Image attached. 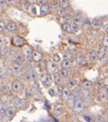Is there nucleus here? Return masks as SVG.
<instances>
[{
  "instance_id": "nucleus-33",
  "label": "nucleus",
  "mask_w": 108,
  "mask_h": 122,
  "mask_svg": "<svg viewBox=\"0 0 108 122\" xmlns=\"http://www.w3.org/2000/svg\"><path fill=\"white\" fill-rule=\"evenodd\" d=\"M52 61H54V62H60L61 61V57H60V55L58 54V53H55V54H53L52 57Z\"/></svg>"
},
{
  "instance_id": "nucleus-22",
  "label": "nucleus",
  "mask_w": 108,
  "mask_h": 122,
  "mask_svg": "<svg viewBox=\"0 0 108 122\" xmlns=\"http://www.w3.org/2000/svg\"><path fill=\"white\" fill-rule=\"evenodd\" d=\"M14 114H15V110H14V109L13 107H10V108H7V109H6L5 116L7 117L8 119H11L12 118H14Z\"/></svg>"
},
{
  "instance_id": "nucleus-4",
  "label": "nucleus",
  "mask_w": 108,
  "mask_h": 122,
  "mask_svg": "<svg viewBox=\"0 0 108 122\" xmlns=\"http://www.w3.org/2000/svg\"><path fill=\"white\" fill-rule=\"evenodd\" d=\"M23 55H24L26 60H28V61H33V59H32L33 48L31 47L30 45L24 44V45L23 46Z\"/></svg>"
},
{
  "instance_id": "nucleus-7",
  "label": "nucleus",
  "mask_w": 108,
  "mask_h": 122,
  "mask_svg": "<svg viewBox=\"0 0 108 122\" xmlns=\"http://www.w3.org/2000/svg\"><path fill=\"white\" fill-rule=\"evenodd\" d=\"M23 10L27 13L31 15H35L36 14V8L33 4H31L30 2H26L23 4Z\"/></svg>"
},
{
  "instance_id": "nucleus-12",
  "label": "nucleus",
  "mask_w": 108,
  "mask_h": 122,
  "mask_svg": "<svg viewBox=\"0 0 108 122\" xmlns=\"http://www.w3.org/2000/svg\"><path fill=\"white\" fill-rule=\"evenodd\" d=\"M107 99H108V91L107 90L101 92L99 94H98V96H97V100H98L99 102H104V101H105Z\"/></svg>"
},
{
  "instance_id": "nucleus-30",
  "label": "nucleus",
  "mask_w": 108,
  "mask_h": 122,
  "mask_svg": "<svg viewBox=\"0 0 108 122\" xmlns=\"http://www.w3.org/2000/svg\"><path fill=\"white\" fill-rule=\"evenodd\" d=\"M7 52H8V48L5 44L2 45V46H0V55L1 56H5V54H6Z\"/></svg>"
},
{
  "instance_id": "nucleus-29",
  "label": "nucleus",
  "mask_w": 108,
  "mask_h": 122,
  "mask_svg": "<svg viewBox=\"0 0 108 122\" xmlns=\"http://www.w3.org/2000/svg\"><path fill=\"white\" fill-rule=\"evenodd\" d=\"M59 72H60L62 79H67L69 77V71H68V69H66V68H62Z\"/></svg>"
},
{
  "instance_id": "nucleus-19",
  "label": "nucleus",
  "mask_w": 108,
  "mask_h": 122,
  "mask_svg": "<svg viewBox=\"0 0 108 122\" xmlns=\"http://www.w3.org/2000/svg\"><path fill=\"white\" fill-rule=\"evenodd\" d=\"M59 5H60L61 8L69 9L70 7L69 0H59Z\"/></svg>"
},
{
  "instance_id": "nucleus-23",
  "label": "nucleus",
  "mask_w": 108,
  "mask_h": 122,
  "mask_svg": "<svg viewBox=\"0 0 108 122\" xmlns=\"http://www.w3.org/2000/svg\"><path fill=\"white\" fill-rule=\"evenodd\" d=\"M61 80H62V78H61L60 72H58V71L53 72V75H52V81H54V82L56 83V84H60V83H61Z\"/></svg>"
},
{
  "instance_id": "nucleus-40",
  "label": "nucleus",
  "mask_w": 108,
  "mask_h": 122,
  "mask_svg": "<svg viewBox=\"0 0 108 122\" xmlns=\"http://www.w3.org/2000/svg\"><path fill=\"white\" fill-rule=\"evenodd\" d=\"M67 10H68V9L61 8V11H60V15H61V16H67V15H68V14H67Z\"/></svg>"
},
{
  "instance_id": "nucleus-27",
  "label": "nucleus",
  "mask_w": 108,
  "mask_h": 122,
  "mask_svg": "<svg viewBox=\"0 0 108 122\" xmlns=\"http://www.w3.org/2000/svg\"><path fill=\"white\" fill-rule=\"evenodd\" d=\"M23 61H24V55H23L21 53H19L17 54L16 56L14 57V62L15 63H18V64H23Z\"/></svg>"
},
{
  "instance_id": "nucleus-47",
  "label": "nucleus",
  "mask_w": 108,
  "mask_h": 122,
  "mask_svg": "<svg viewBox=\"0 0 108 122\" xmlns=\"http://www.w3.org/2000/svg\"><path fill=\"white\" fill-rule=\"evenodd\" d=\"M106 116L108 117V109H107V112H106Z\"/></svg>"
},
{
  "instance_id": "nucleus-42",
  "label": "nucleus",
  "mask_w": 108,
  "mask_h": 122,
  "mask_svg": "<svg viewBox=\"0 0 108 122\" xmlns=\"http://www.w3.org/2000/svg\"><path fill=\"white\" fill-rule=\"evenodd\" d=\"M5 42V36L3 35H0V46L4 45Z\"/></svg>"
},
{
  "instance_id": "nucleus-14",
  "label": "nucleus",
  "mask_w": 108,
  "mask_h": 122,
  "mask_svg": "<svg viewBox=\"0 0 108 122\" xmlns=\"http://www.w3.org/2000/svg\"><path fill=\"white\" fill-rule=\"evenodd\" d=\"M6 30L10 32V33H14L17 30V25L14 22H9L7 25H6Z\"/></svg>"
},
{
  "instance_id": "nucleus-25",
  "label": "nucleus",
  "mask_w": 108,
  "mask_h": 122,
  "mask_svg": "<svg viewBox=\"0 0 108 122\" xmlns=\"http://www.w3.org/2000/svg\"><path fill=\"white\" fill-rule=\"evenodd\" d=\"M47 66L50 71H52V72H56V71H58V67H57L56 62H54V61H52L51 62L48 63Z\"/></svg>"
},
{
  "instance_id": "nucleus-39",
  "label": "nucleus",
  "mask_w": 108,
  "mask_h": 122,
  "mask_svg": "<svg viewBox=\"0 0 108 122\" xmlns=\"http://www.w3.org/2000/svg\"><path fill=\"white\" fill-rule=\"evenodd\" d=\"M5 28H6V24L4 21H0V32L4 31Z\"/></svg>"
},
{
  "instance_id": "nucleus-9",
  "label": "nucleus",
  "mask_w": 108,
  "mask_h": 122,
  "mask_svg": "<svg viewBox=\"0 0 108 122\" xmlns=\"http://www.w3.org/2000/svg\"><path fill=\"white\" fill-rule=\"evenodd\" d=\"M50 5L47 3L40 5V15H46L50 13Z\"/></svg>"
},
{
  "instance_id": "nucleus-8",
  "label": "nucleus",
  "mask_w": 108,
  "mask_h": 122,
  "mask_svg": "<svg viewBox=\"0 0 108 122\" xmlns=\"http://www.w3.org/2000/svg\"><path fill=\"white\" fill-rule=\"evenodd\" d=\"M88 60H89V61H90L91 63H95L98 60L96 51H95L94 49H90L88 51Z\"/></svg>"
},
{
  "instance_id": "nucleus-6",
  "label": "nucleus",
  "mask_w": 108,
  "mask_h": 122,
  "mask_svg": "<svg viewBox=\"0 0 108 122\" xmlns=\"http://www.w3.org/2000/svg\"><path fill=\"white\" fill-rule=\"evenodd\" d=\"M11 72H12V74H14V76H20V75H22L23 69H22L21 65L14 62L13 65L11 66Z\"/></svg>"
},
{
  "instance_id": "nucleus-3",
  "label": "nucleus",
  "mask_w": 108,
  "mask_h": 122,
  "mask_svg": "<svg viewBox=\"0 0 108 122\" xmlns=\"http://www.w3.org/2000/svg\"><path fill=\"white\" fill-rule=\"evenodd\" d=\"M41 81L45 87L51 86L52 82V76L50 73H43L41 76Z\"/></svg>"
},
{
  "instance_id": "nucleus-35",
  "label": "nucleus",
  "mask_w": 108,
  "mask_h": 122,
  "mask_svg": "<svg viewBox=\"0 0 108 122\" xmlns=\"http://www.w3.org/2000/svg\"><path fill=\"white\" fill-rule=\"evenodd\" d=\"M63 86L61 85V83H60V84H57V93L59 94V95H61L62 94V92H63Z\"/></svg>"
},
{
  "instance_id": "nucleus-32",
  "label": "nucleus",
  "mask_w": 108,
  "mask_h": 122,
  "mask_svg": "<svg viewBox=\"0 0 108 122\" xmlns=\"http://www.w3.org/2000/svg\"><path fill=\"white\" fill-rule=\"evenodd\" d=\"M73 23H75V24H77L79 26H81V25L83 24V20H82V18L80 17V16H76V17H74L73 19Z\"/></svg>"
},
{
  "instance_id": "nucleus-5",
  "label": "nucleus",
  "mask_w": 108,
  "mask_h": 122,
  "mask_svg": "<svg viewBox=\"0 0 108 122\" xmlns=\"http://www.w3.org/2000/svg\"><path fill=\"white\" fill-rule=\"evenodd\" d=\"M11 89H12V91H13L14 92L19 93V92H21L22 90H23V83H22L19 80H14L13 82H12Z\"/></svg>"
},
{
  "instance_id": "nucleus-46",
  "label": "nucleus",
  "mask_w": 108,
  "mask_h": 122,
  "mask_svg": "<svg viewBox=\"0 0 108 122\" xmlns=\"http://www.w3.org/2000/svg\"><path fill=\"white\" fill-rule=\"evenodd\" d=\"M103 29H104V31L105 33H108V24H106L105 25L103 26Z\"/></svg>"
},
{
  "instance_id": "nucleus-1",
  "label": "nucleus",
  "mask_w": 108,
  "mask_h": 122,
  "mask_svg": "<svg viewBox=\"0 0 108 122\" xmlns=\"http://www.w3.org/2000/svg\"><path fill=\"white\" fill-rule=\"evenodd\" d=\"M85 109V101L83 100L82 98H77L76 100H75V102H74V105H73V109L75 112H81L83 111Z\"/></svg>"
},
{
  "instance_id": "nucleus-37",
  "label": "nucleus",
  "mask_w": 108,
  "mask_h": 122,
  "mask_svg": "<svg viewBox=\"0 0 108 122\" xmlns=\"http://www.w3.org/2000/svg\"><path fill=\"white\" fill-rule=\"evenodd\" d=\"M6 109L7 108H5V107H0V116L1 117H4L5 116V112H6Z\"/></svg>"
},
{
  "instance_id": "nucleus-15",
  "label": "nucleus",
  "mask_w": 108,
  "mask_h": 122,
  "mask_svg": "<svg viewBox=\"0 0 108 122\" xmlns=\"http://www.w3.org/2000/svg\"><path fill=\"white\" fill-rule=\"evenodd\" d=\"M78 79H70V80L68 81V82H67V87L69 88L70 90H72V89H74V88L78 85Z\"/></svg>"
},
{
  "instance_id": "nucleus-16",
  "label": "nucleus",
  "mask_w": 108,
  "mask_h": 122,
  "mask_svg": "<svg viewBox=\"0 0 108 122\" xmlns=\"http://www.w3.org/2000/svg\"><path fill=\"white\" fill-rule=\"evenodd\" d=\"M70 95H71V90L68 87L63 88V92H62V94H61L62 98H63L65 100H67L69 98Z\"/></svg>"
},
{
  "instance_id": "nucleus-18",
  "label": "nucleus",
  "mask_w": 108,
  "mask_h": 122,
  "mask_svg": "<svg viewBox=\"0 0 108 122\" xmlns=\"http://www.w3.org/2000/svg\"><path fill=\"white\" fill-rule=\"evenodd\" d=\"M13 103H14V108H22L23 106V100H21L20 98H18V97H14V100H13Z\"/></svg>"
},
{
  "instance_id": "nucleus-43",
  "label": "nucleus",
  "mask_w": 108,
  "mask_h": 122,
  "mask_svg": "<svg viewBox=\"0 0 108 122\" xmlns=\"http://www.w3.org/2000/svg\"><path fill=\"white\" fill-rule=\"evenodd\" d=\"M49 93H50V95L52 97L56 96V92H55L53 89H50V90H49Z\"/></svg>"
},
{
  "instance_id": "nucleus-17",
  "label": "nucleus",
  "mask_w": 108,
  "mask_h": 122,
  "mask_svg": "<svg viewBox=\"0 0 108 122\" xmlns=\"http://www.w3.org/2000/svg\"><path fill=\"white\" fill-rule=\"evenodd\" d=\"M90 25L92 27L97 29V28H100V27L103 26V23H102V21L99 20V19H93V20L91 21Z\"/></svg>"
},
{
  "instance_id": "nucleus-34",
  "label": "nucleus",
  "mask_w": 108,
  "mask_h": 122,
  "mask_svg": "<svg viewBox=\"0 0 108 122\" xmlns=\"http://www.w3.org/2000/svg\"><path fill=\"white\" fill-rule=\"evenodd\" d=\"M28 72L30 74L31 76V79L32 80H33V81H36V79H37V76H36V73H35V71L33 69H31V70L28 71Z\"/></svg>"
},
{
  "instance_id": "nucleus-11",
  "label": "nucleus",
  "mask_w": 108,
  "mask_h": 122,
  "mask_svg": "<svg viewBox=\"0 0 108 122\" xmlns=\"http://www.w3.org/2000/svg\"><path fill=\"white\" fill-rule=\"evenodd\" d=\"M105 52H106V47L104 46V45L99 46V47L97 48V50H96V53H97V57H98V59H102L103 57H104Z\"/></svg>"
},
{
  "instance_id": "nucleus-28",
  "label": "nucleus",
  "mask_w": 108,
  "mask_h": 122,
  "mask_svg": "<svg viewBox=\"0 0 108 122\" xmlns=\"http://www.w3.org/2000/svg\"><path fill=\"white\" fill-rule=\"evenodd\" d=\"M53 110H54V113L55 114L60 115V114H61V112L63 111V105L61 104V103H58V104H56L54 106Z\"/></svg>"
},
{
  "instance_id": "nucleus-38",
  "label": "nucleus",
  "mask_w": 108,
  "mask_h": 122,
  "mask_svg": "<svg viewBox=\"0 0 108 122\" xmlns=\"http://www.w3.org/2000/svg\"><path fill=\"white\" fill-rule=\"evenodd\" d=\"M102 45L105 46L106 48L108 47V36H104L102 40Z\"/></svg>"
},
{
  "instance_id": "nucleus-2",
  "label": "nucleus",
  "mask_w": 108,
  "mask_h": 122,
  "mask_svg": "<svg viewBox=\"0 0 108 122\" xmlns=\"http://www.w3.org/2000/svg\"><path fill=\"white\" fill-rule=\"evenodd\" d=\"M12 44L16 47H22L25 44V41L20 35H14L12 37Z\"/></svg>"
},
{
  "instance_id": "nucleus-21",
  "label": "nucleus",
  "mask_w": 108,
  "mask_h": 122,
  "mask_svg": "<svg viewBox=\"0 0 108 122\" xmlns=\"http://www.w3.org/2000/svg\"><path fill=\"white\" fill-rule=\"evenodd\" d=\"M92 86H93V82L90 81H88V80L84 81L82 82V84H81V88H82L83 90H86V91L90 90L91 88H92Z\"/></svg>"
},
{
  "instance_id": "nucleus-44",
  "label": "nucleus",
  "mask_w": 108,
  "mask_h": 122,
  "mask_svg": "<svg viewBox=\"0 0 108 122\" xmlns=\"http://www.w3.org/2000/svg\"><path fill=\"white\" fill-rule=\"evenodd\" d=\"M5 3L8 5H14V2H15V0H5Z\"/></svg>"
},
{
  "instance_id": "nucleus-10",
  "label": "nucleus",
  "mask_w": 108,
  "mask_h": 122,
  "mask_svg": "<svg viewBox=\"0 0 108 122\" xmlns=\"http://www.w3.org/2000/svg\"><path fill=\"white\" fill-rule=\"evenodd\" d=\"M32 59L35 62H40V61H42V54L40 52H38V51H36V50H33Z\"/></svg>"
},
{
  "instance_id": "nucleus-31",
  "label": "nucleus",
  "mask_w": 108,
  "mask_h": 122,
  "mask_svg": "<svg viewBox=\"0 0 108 122\" xmlns=\"http://www.w3.org/2000/svg\"><path fill=\"white\" fill-rule=\"evenodd\" d=\"M22 77L23 78V80L25 81H31L32 79H31V76L30 74H29V72H28V71H25V72H22Z\"/></svg>"
},
{
  "instance_id": "nucleus-13",
  "label": "nucleus",
  "mask_w": 108,
  "mask_h": 122,
  "mask_svg": "<svg viewBox=\"0 0 108 122\" xmlns=\"http://www.w3.org/2000/svg\"><path fill=\"white\" fill-rule=\"evenodd\" d=\"M61 28H62V30L64 31V32L68 33V34H71V33H73L72 26H71V25L68 22L63 23V24L61 25Z\"/></svg>"
},
{
  "instance_id": "nucleus-41",
  "label": "nucleus",
  "mask_w": 108,
  "mask_h": 122,
  "mask_svg": "<svg viewBox=\"0 0 108 122\" xmlns=\"http://www.w3.org/2000/svg\"><path fill=\"white\" fill-rule=\"evenodd\" d=\"M9 90H10V89H9V87L7 85H3V86H2V91H3L4 93H8L9 94Z\"/></svg>"
},
{
  "instance_id": "nucleus-20",
  "label": "nucleus",
  "mask_w": 108,
  "mask_h": 122,
  "mask_svg": "<svg viewBox=\"0 0 108 122\" xmlns=\"http://www.w3.org/2000/svg\"><path fill=\"white\" fill-rule=\"evenodd\" d=\"M0 100H1V102L3 104H8L10 102V100H11V97H10L8 93H4L0 97Z\"/></svg>"
},
{
  "instance_id": "nucleus-45",
  "label": "nucleus",
  "mask_w": 108,
  "mask_h": 122,
  "mask_svg": "<svg viewBox=\"0 0 108 122\" xmlns=\"http://www.w3.org/2000/svg\"><path fill=\"white\" fill-rule=\"evenodd\" d=\"M28 2H30L31 4L34 5V4H37V3H39L40 0H28Z\"/></svg>"
},
{
  "instance_id": "nucleus-24",
  "label": "nucleus",
  "mask_w": 108,
  "mask_h": 122,
  "mask_svg": "<svg viewBox=\"0 0 108 122\" xmlns=\"http://www.w3.org/2000/svg\"><path fill=\"white\" fill-rule=\"evenodd\" d=\"M77 62L80 65H85L86 63V59H85V56L83 53H78V56H77Z\"/></svg>"
},
{
  "instance_id": "nucleus-36",
  "label": "nucleus",
  "mask_w": 108,
  "mask_h": 122,
  "mask_svg": "<svg viewBox=\"0 0 108 122\" xmlns=\"http://www.w3.org/2000/svg\"><path fill=\"white\" fill-rule=\"evenodd\" d=\"M71 26H72V30H73L74 33H78V31H79V29H80V26L78 25L75 24V23H73V24L71 25Z\"/></svg>"
},
{
  "instance_id": "nucleus-26",
  "label": "nucleus",
  "mask_w": 108,
  "mask_h": 122,
  "mask_svg": "<svg viewBox=\"0 0 108 122\" xmlns=\"http://www.w3.org/2000/svg\"><path fill=\"white\" fill-rule=\"evenodd\" d=\"M61 66H62V68L69 69L72 66V61L70 59H64L61 62Z\"/></svg>"
}]
</instances>
